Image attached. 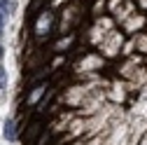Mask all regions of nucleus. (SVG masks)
Returning a JSON list of instances; mask_svg holds the SVG:
<instances>
[{"mask_svg": "<svg viewBox=\"0 0 147 145\" xmlns=\"http://www.w3.org/2000/svg\"><path fill=\"white\" fill-rule=\"evenodd\" d=\"M5 84H7V70L0 68V89H5Z\"/></svg>", "mask_w": 147, "mask_h": 145, "instance_id": "f03ea898", "label": "nucleus"}, {"mask_svg": "<svg viewBox=\"0 0 147 145\" xmlns=\"http://www.w3.org/2000/svg\"><path fill=\"white\" fill-rule=\"evenodd\" d=\"M14 136H16L14 122H7V124H5V138H7V140H14Z\"/></svg>", "mask_w": 147, "mask_h": 145, "instance_id": "f257e3e1", "label": "nucleus"}, {"mask_svg": "<svg viewBox=\"0 0 147 145\" xmlns=\"http://www.w3.org/2000/svg\"><path fill=\"white\" fill-rule=\"evenodd\" d=\"M0 56H3V47H0Z\"/></svg>", "mask_w": 147, "mask_h": 145, "instance_id": "39448f33", "label": "nucleus"}, {"mask_svg": "<svg viewBox=\"0 0 147 145\" xmlns=\"http://www.w3.org/2000/svg\"><path fill=\"white\" fill-rule=\"evenodd\" d=\"M0 26H3V12H0Z\"/></svg>", "mask_w": 147, "mask_h": 145, "instance_id": "20e7f679", "label": "nucleus"}, {"mask_svg": "<svg viewBox=\"0 0 147 145\" xmlns=\"http://www.w3.org/2000/svg\"><path fill=\"white\" fill-rule=\"evenodd\" d=\"M0 7H3L5 12H7V9L12 12V9H14V3H9V0H0Z\"/></svg>", "mask_w": 147, "mask_h": 145, "instance_id": "7ed1b4c3", "label": "nucleus"}]
</instances>
